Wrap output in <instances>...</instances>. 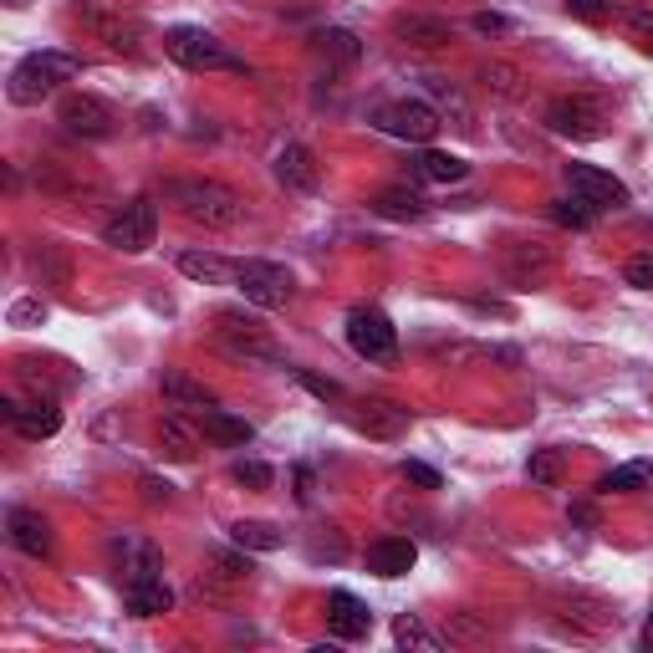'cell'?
<instances>
[{
  "mask_svg": "<svg viewBox=\"0 0 653 653\" xmlns=\"http://www.w3.org/2000/svg\"><path fill=\"white\" fill-rule=\"evenodd\" d=\"M164 200L185 214L189 225H204V230H230L245 220L241 194L214 185V179H164Z\"/></svg>",
  "mask_w": 653,
  "mask_h": 653,
  "instance_id": "6da1fadb",
  "label": "cell"
},
{
  "mask_svg": "<svg viewBox=\"0 0 653 653\" xmlns=\"http://www.w3.org/2000/svg\"><path fill=\"white\" fill-rule=\"evenodd\" d=\"M82 72V56L72 52H31L11 67V82H6V97L15 107H36L41 97H52L62 82H72Z\"/></svg>",
  "mask_w": 653,
  "mask_h": 653,
  "instance_id": "7a4b0ae2",
  "label": "cell"
},
{
  "mask_svg": "<svg viewBox=\"0 0 653 653\" xmlns=\"http://www.w3.org/2000/svg\"><path fill=\"white\" fill-rule=\"evenodd\" d=\"M164 52L189 72H251L245 56H235L220 36H210L204 27H173L164 31Z\"/></svg>",
  "mask_w": 653,
  "mask_h": 653,
  "instance_id": "3957f363",
  "label": "cell"
},
{
  "mask_svg": "<svg viewBox=\"0 0 653 653\" xmlns=\"http://www.w3.org/2000/svg\"><path fill=\"white\" fill-rule=\"evenodd\" d=\"M373 128L388 138H403V144H413V148H424L429 138L440 134V113L429 103H419V97H399V103L373 107Z\"/></svg>",
  "mask_w": 653,
  "mask_h": 653,
  "instance_id": "277c9868",
  "label": "cell"
},
{
  "mask_svg": "<svg viewBox=\"0 0 653 653\" xmlns=\"http://www.w3.org/2000/svg\"><path fill=\"white\" fill-rule=\"evenodd\" d=\"M103 241L123 255H144L148 245L159 241V204L154 200H128L113 220L103 225Z\"/></svg>",
  "mask_w": 653,
  "mask_h": 653,
  "instance_id": "5b68a950",
  "label": "cell"
},
{
  "mask_svg": "<svg viewBox=\"0 0 653 653\" xmlns=\"http://www.w3.org/2000/svg\"><path fill=\"white\" fill-rule=\"evenodd\" d=\"M235 286L251 307H286L292 302V271L276 266V261H235Z\"/></svg>",
  "mask_w": 653,
  "mask_h": 653,
  "instance_id": "8992f818",
  "label": "cell"
},
{
  "mask_svg": "<svg viewBox=\"0 0 653 653\" xmlns=\"http://www.w3.org/2000/svg\"><path fill=\"white\" fill-rule=\"evenodd\" d=\"M347 347L368 362H393L399 358V327L373 307H358L347 317Z\"/></svg>",
  "mask_w": 653,
  "mask_h": 653,
  "instance_id": "52a82bcc",
  "label": "cell"
},
{
  "mask_svg": "<svg viewBox=\"0 0 653 653\" xmlns=\"http://www.w3.org/2000/svg\"><path fill=\"white\" fill-rule=\"evenodd\" d=\"M56 118H62V128L77 134V138H113L118 134V113H113V103H103V97H93V93L62 97Z\"/></svg>",
  "mask_w": 653,
  "mask_h": 653,
  "instance_id": "ba28073f",
  "label": "cell"
},
{
  "mask_svg": "<svg viewBox=\"0 0 653 653\" xmlns=\"http://www.w3.org/2000/svg\"><path fill=\"white\" fill-rule=\"evenodd\" d=\"M567 189L592 210H623L628 204V185L608 169H598V164H567Z\"/></svg>",
  "mask_w": 653,
  "mask_h": 653,
  "instance_id": "9c48e42d",
  "label": "cell"
},
{
  "mask_svg": "<svg viewBox=\"0 0 653 653\" xmlns=\"http://www.w3.org/2000/svg\"><path fill=\"white\" fill-rule=\"evenodd\" d=\"M220 343L245 362H276V347L261 337V317H245V312H220Z\"/></svg>",
  "mask_w": 653,
  "mask_h": 653,
  "instance_id": "30bf717a",
  "label": "cell"
},
{
  "mask_svg": "<svg viewBox=\"0 0 653 653\" xmlns=\"http://www.w3.org/2000/svg\"><path fill=\"white\" fill-rule=\"evenodd\" d=\"M547 128L561 138H598L602 134V107L587 97H557L547 107Z\"/></svg>",
  "mask_w": 653,
  "mask_h": 653,
  "instance_id": "8fae6325",
  "label": "cell"
},
{
  "mask_svg": "<svg viewBox=\"0 0 653 653\" xmlns=\"http://www.w3.org/2000/svg\"><path fill=\"white\" fill-rule=\"evenodd\" d=\"M327 628H333V639L358 643L373 633V613H368L362 598H352L347 587H337V592H327Z\"/></svg>",
  "mask_w": 653,
  "mask_h": 653,
  "instance_id": "7c38bea8",
  "label": "cell"
},
{
  "mask_svg": "<svg viewBox=\"0 0 653 653\" xmlns=\"http://www.w3.org/2000/svg\"><path fill=\"white\" fill-rule=\"evenodd\" d=\"M393 36L419 46V52H444L454 41V27L444 15H429V11H399L393 15Z\"/></svg>",
  "mask_w": 653,
  "mask_h": 653,
  "instance_id": "4fadbf2b",
  "label": "cell"
},
{
  "mask_svg": "<svg viewBox=\"0 0 653 653\" xmlns=\"http://www.w3.org/2000/svg\"><path fill=\"white\" fill-rule=\"evenodd\" d=\"M6 531H11L15 551H27V557H52V526H46L41 510H27V506L6 510Z\"/></svg>",
  "mask_w": 653,
  "mask_h": 653,
  "instance_id": "5bb4252c",
  "label": "cell"
},
{
  "mask_svg": "<svg viewBox=\"0 0 653 653\" xmlns=\"http://www.w3.org/2000/svg\"><path fill=\"white\" fill-rule=\"evenodd\" d=\"M0 409H6V424H11L15 434H27V440H52L56 429H62V409H56V403H15V399H6Z\"/></svg>",
  "mask_w": 653,
  "mask_h": 653,
  "instance_id": "9a60e30c",
  "label": "cell"
},
{
  "mask_svg": "<svg viewBox=\"0 0 653 653\" xmlns=\"http://www.w3.org/2000/svg\"><path fill=\"white\" fill-rule=\"evenodd\" d=\"M352 424H358L368 440H399L403 429H409V409H399V403H388V399H368V403H358Z\"/></svg>",
  "mask_w": 653,
  "mask_h": 653,
  "instance_id": "2e32d148",
  "label": "cell"
},
{
  "mask_svg": "<svg viewBox=\"0 0 653 653\" xmlns=\"http://www.w3.org/2000/svg\"><path fill=\"white\" fill-rule=\"evenodd\" d=\"M123 602H128V613L134 618H159L173 608V592L159 572H148V577H134V582L123 587Z\"/></svg>",
  "mask_w": 653,
  "mask_h": 653,
  "instance_id": "e0dca14e",
  "label": "cell"
},
{
  "mask_svg": "<svg viewBox=\"0 0 653 653\" xmlns=\"http://www.w3.org/2000/svg\"><path fill=\"white\" fill-rule=\"evenodd\" d=\"M413 561H419V547L409 536H383V541L368 547V572L373 577H403L413 572Z\"/></svg>",
  "mask_w": 653,
  "mask_h": 653,
  "instance_id": "ac0fdd59",
  "label": "cell"
},
{
  "mask_svg": "<svg viewBox=\"0 0 653 653\" xmlns=\"http://www.w3.org/2000/svg\"><path fill=\"white\" fill-rule=\"evenodd\" d=\"M409 169L419 173V179H429V185H460L470 173V164L460 159V154H440V148H419V154H409Z\"/></svg>",
  "mask_w": 653,
  "mask_h": 653,
  "instance_id": "d6986e66",
  "label": "cell"
},
{
  "mask_svg": "<svg viewBox=\"0 0 653 653\" xmlns=\"http://www.w3.org/2000/svg\"><path fill=\"white\" fill-rule=\"evenodd\" d=\"M276 179L286 189H296V194H312L317 189V159H312V148L302 144H286L276 154Z\"/></svg>",
  "mask_w": 653,
  "mask_h": 653,
  "instance_id": "ffe728a7",
  "label": "cell"
},
{
  "mask_svg": "<svg viewBox=\"0 0 653 653\" xmlns=\"http://www.w3.org/2000/svg\"><path fill=\"white\" fill-rule=\"evenodd\" d=\"M200 434L204 440H214L220 450H241V444H251L255 429L245 424V419H235V413H225V409H204L200 413Z\"/></svg>",
  "mask_w": 653,
  "mask_h": 653,
  "instance_id": "44dd1931",
  "label": "cell"
},
{
  "mask_svg": "<svg viewBox=\"0 0 653 653\" xmlns=\"http://www.w3.org/2000/svg\"><path fill=\"white\" fill-rule=\"evenodd\" d=\"M179 276L200 281V286H225V281H235V266L214 251H185L179 255Z\"/></svg>",
  "mask_w": 653,
  "mask_h": 653,
  "instance_id": "7402d4cb",
  "label": "cell"
},
{
  "mask_svg": "<svg viewBox=\"0 0 653 653\" xmlns=\"http://www.w3.org/2000/svg\"><path fill=\"white\" fill-rule=\"evenodd\" d=\"M373 210L388 214V220H424L429 200L424 194H413V189H403V185H388V189H378L373 194Z\"/></svg>",
  "mask_w": 653,
  "mask_h": 653,
  "instance_id": "603a6c76",
  "label": "cell"
},
{
  "mask_svg": "<svg viewBox=\"0 0 653 653\" xmlns=\"http://www.w3.org/2000/svg\"><path fill=\"white\" fill-rule=\"evenodd\" d=\"M164 399L173 403V409H194V413H204V409H214V393L204 383H194V378H185V373H164Z\"/></svg>",
  "mask_w": 653,
  "mask_h": 653,
  "instance_id": "cb8c5ba5",
  "label": "cell"
},
{
  "mask_svg": "<svg viewBox=\"0 0 653 653\" xmlns=\"http://www.w3.org/2000/svg\"><path fill=\"white\" fill-rule=\"evenodd\" d=\"M113 557H118V567L128 572V582H134V577L159 572V551L148 547V541H138V536H123V541H113Z\"/></svg>",
  "mask_w": 653,
  "mask_h": 653,
  "instance_id": "d4e9b609",
  "label": "cell"
},
{
  "mask_svg": "<svg viewBox=\"0 0 653 653\" xmlns=\"http://www.w3.org/2000/svg\"><path fill=\"white\" fill-rule=\"evenodd\" d=\"M230 541L241 551H281L286 536H281L271 520H235V526H230Z\"/></svg>",
  "mask_w": 653,
  "mask_h": 653,
  "instance_id": "484cf974",
  "label": "cell"
},
{
  "mask_svg": "<svg viewBox=\"0 0 653 653\" xmlns=\"http://www.w3.org/2000/svg\"><path fill=\"white\" fill-rule=\"evenodd\" d=\"M159 444H164V454H169V460H194V450H200V434H194V429L185 424V419H164L159 424Z\"/></svg>",
  "mask_w": 653,
  "mask_h": 653,
  "instance_id": "4316f807",
  "label": "cell"
},
{
  "mask_svg": "<svg viewBox=\"0 0 653 653\" xmlns=\"http://www.w3.org/2000/svg\"><path fill=\"white\" fill-rule=\"evenodd\" d=\"M312 41H317V52L327 56V62H343V67H347V62H358V56H362V41L352 36V31H343V27H327V31H317V36H312Z\"/></svg>",
  "mask_w": 653,
  "mask_h": 653,
  "instance_id": "83f0119b",
  "label": "cell"
},
{
  "mask_svg": "<svg viewBox=\"0 0 653 653\" xmlns=\"http://www.w3.org/2000/svg\"><path fill=\"white\" fill-rule=\"evenodd\" d=\"M643 485H653V465H649V460H628V465H618V470L602 475V491H608V495H628V491H643Z\"/></svg>",
  "mask_w": 653,
  "mask_h": 653,
  "instance_id": "f1b7e54d",
  "label": "cell"
},
{
  "mask_svg": "<svg viewBox=\"0 0 653 653\" xmlns=\"http://www.w3.org/2000/svg\"><path fill=\"white\" fill-rule=\"evenodd\" d=\"M393 643H399V649H419V653H440L444 649L440 633H429V628L419 623L413 613H403L399 623H393Z\"/></svg>",
  "mask_w": 653,
  "mask_h": 653,
  "instance_id": "f546056e",
  "label": "cell"
},
{
  "mask_svg": "<svg viewBox=\"0 0 653 653\" xmlns=\"http://www.w3.org/2000/svg\"><path fill=\"white\" fill-rule=\"evenodd\" d=\"M230 475H235L245 491H271V481H276V470H271L266 460H235V470H230Z\"/></svg>",
  "mask_w": 653,
  "mask_h": 653,
  "instance_id": "4dcf8cb0",
  "label": "cell"
},
{
  "mask_svg": "<svg viewBox=\"0 0 653 653\" xmlns=\"http://www.w3.org/2000/svg\"><path fill=\"white\" fill-rule=\"evenodd\" d=\"M429 93L440 97V107H444V113H454V123H460V128H475V113H470V103H465L460 93H454L450 82H434Z\"/></svg>",
  "mask_w": 653,
  "mask_h": 653,
  "instance_id": "1f68e13d",
  "label": "cell"
},
{
  "mask_svg": "<svg viewBox=\"0 0 653 653\" xmlns=\"http://www.w3.org/2000/svg\"><path fill=\"white\" fill-rule=\"evenodd\" d=\"M592 214H598V210H592V204H587V200H577V194H572V200H557V210H551V220H561V225L582 230V225H592Z\"/></svg>",
  "mask_w": 653,
  "mask_h": 653,
  "instance_id": "d6a6232c",
  "label": "cell"
},
{
  "mask_svg": "<svg viewBox=\"0 0 653 653\" xmlns=\"http://www.w3.org/2000/svg\"><path fill=\"white\" fill-rule=\"evenodd\" d=\"M526 475H531L536 485H557L561 481V460L551 450H541V454H531V460H526Z\"/></svg>",
  "mask_w": 653,
  "mask_h": 653,
  "instance_id": "836d02e7",
  "label": "cell"
},
{
  "mask_svg": "<svg viewBox=\"0 0 653 653\" xmlns=\"http://www.w3.org/2000/svg\"><path fill=\"white\" fill-rule=\"evenodd\" d=\"M403 481L419 485V491H440V470L419 465V460H403Z\"/></svg>",
  "mask_w": 653,
  "mask_h": 653,
  "instance_id": "e575fe53",
  "label": "cell"
},
{
  "mask_svg": "<svg viewBox=\"0 0 653 653\" xmlns=\"http://www.w3.org/2000/svg\"><path fill=\"white\" fill-rule=\"evenodd\" d=\"M46 317V302L41 296H27V302H15L11 307V327H31V322Z\"/></svg>",
  "mask_w": 653,
  "mask_h": 653,
  "instance_id": "d590c367",
  "label": "cell"
},
{
  "mask_svg": "<svg viewBox=\"0 0 653 653\" xmlns=\"http://www.w3.org/2000/svg\"><path fill=\"white\" fill-rule=\"evenodd\" d=\"M296 383H302V388H312L317 399H343V388H337L333 378H317V373H307V368H296Z\"/></svg>",
  "mask_w": 653,
  "mask_h": 653,
  "instance_id": "8d00e7d4",
  "label": "cell"
},
{
  "mask_svg": "<svg viewBox=\"0 0 653 653\" xmlns=\"http://www.w3.org/2000/svg\"><path fill=\"white\" fill-rule=\"evenodd\" d=\"M628 281L643 286V292H653V255H633V261H628Z\"/></svg>",
  "mask_w": 653,
  "mask_h": 653,
  "instance_id": "74e56055",
  "label": "cell"
},
{
  "mask_svg": "<svg viewBox=\"0 0 653 653\" xmlns=\"http://www.w3.org/2000/svg\"><path fill=\"white\" fill-rule=\"evenodd\" d=\"M567 11L582 15V21H602V15L613 11V0H567Z\"/></svg>",
  "mask_w": 653,
  "mask_h": 653,
  "instance_id": "f35d334b",
  "label": "cell"
},
{
  "mask_svg": "<svg viewBox=\"0 0 653 653\" xmlns=\"http://www.w3.org/2000/svg\"><path fill=\"white\" fill-rule=\"evenodd\" d=\"M475 31H481V36H506V31H510V21H506V15L481 11V15H475Z\"/></svg>",
  "mask_w": 653,
  "mask_h": 653,
  "instance_id": "ab89813d",
  "label": "cell"
},
{
  "mask_svg": "<svg viewBox=\"0 0 653 653\" xmlns=\"http://www.w3.org/2000/svg\"><path fill=\"white\" fill-rule=\"evenodd\" d=\"M485 82L495 93H516V67H485Z\"/></svg>",
  "mask_w": 653,
  "mask_h": 653,
  "instance_id": "60d3db41",
  "label": "cell"
},
{
  "mask_svg": "<svg viewBox=\"0 0 653 653\" xmlns=\"http://www.w3.org/2000/svg\"><path fill=\"white\" fill-rule=\"evenodd\" d=\"M138 485H144V501H154V506H159V501H164V506H169V491H173V485L154 481V475H144V481H138Z\"/></svg>",
  "mask_w": 653,
  "mask_h": 653,
  "instance_id": "b9f144b4",
  "label": "cell"
},
{
  "mask_svg": "<svg viewBox=\"0 0 653 653\" xmlns=\"http://www.w3.org/2000/svg\"><path fill=\"white\" fill-rule=\"evenodd\" d=\"M643 643L653 649V613H649V623H643Z\"/></svg>",
  "mask_w": 653,
  "mask_h": 653,
  "instance_id": "7bdbcfd3",
  "label": "cell"
},
{
  "mask_svg": "<svg viewBox=\"0 0 653 653\" xmlns=\"http://www.w3.org/2000/svg\"><path fill=\"white\" fill-rule=\"evenodd\" d=\"M643 52H649V56H653V31H649V36H643Z\"/></svg>",
  "mask_w": 653,
  "mask_h": 653,
  "instance_id": "ee69618b",
  "label": "cell"
},
{
  "mask_svg": "<svg viewBox=\"0 0 653 653\" xmlns=\"http://www.w3.org/2000/svg\"><path fill=\"white\" fill-rule=\"evenodd\" d=\"M6 6H27V0H6Z\"/></svg>",
  "mask_w": 653,
  "mask_h": 653,
  "instance_id": "f6af8a7d",
  "label": "cell"
}]
</instances>
